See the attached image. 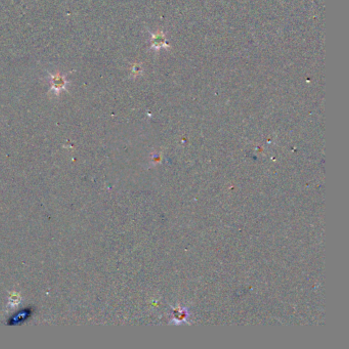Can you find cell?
<instances>
[{"instance_id":"obj_1","label":"cell","mask_w":349,"mask_h":349,"mask_svg":"<svg viewBox=\"0 0 349 349\" xmlns=\"http://www.w3.org/2000/svg\"><path fill=\"white\" fill-rule=\"evenodd\" d=\"M50 84H51V90L58 94L61 90H65L67 88L68 82L66 78L63 75H50Z\"/></svg>"}]
</instances>
